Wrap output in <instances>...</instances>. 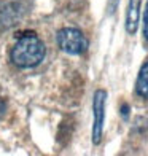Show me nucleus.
<instances>
[{"label":"nucleus","instance_id":"nucleus-8","mask_svg":"<svg viewBox=\"0 0 148 156\" xmlns=\"http://www.w3.org/2000/svg\"><path fill=\"white\" fill-rule=\"evenodd\" d=\"M129 105L128 104H123V107H121V116L124 118V119H128L129 118Z\"/></svg>","mask_w":148,"mask_h":156},{"label":"nucleus","instance_id":"nucleus-3","mask_svg":"<svg viewBox=\"0 0 148 156\" xmlns=\"http://www.w3.org/2000/svg\"><path fill=\"white\" fill-rule=\"evenodd\" d=\"M105 104H107V91L97 89L94 93L93 101V144L99 145L104 134V123H105Z\"/></svg>","mask_w":148,"mask_h":156},{"label":"nucleus","instance_id":"nucleus-5","mask_svg":"<svg viewBox=\"0 0 148 156\" xmlns=\"http://www.w3.org/2000/svg\"><path fill=\"white\" fill-rule=\"evenodd\" d=\"M136 93L139 97L148 99V61H145L139 70V76L136 81Z\"/></svg>","mask_w":148,"mask_h":156},{"label":"nucleus","instance_id":"nucleus-7","mask_svg":"<svg viewBox=\"0 0 148 156\" xmlns=\"http://www.w3.org/2000/svg\"><path fill=\"white\" fill-rule=\"evenodd\" d=\"M118 2H119V0H108V11H110V15H113V13H115L116 6H118Z\"/></svg>","mask_w":148,"mask_h":156},{"label":"nucleus","instance_id":"nucleus-6","mask_svg":"<svg viewBox=\"0 0 148 156\" xmlns=\"http://www.w3.org/2000/svg\"><path fill=\"white\" fill-rule=\"evenodd\" d=\"M143 38L148 43V2L145 6V13H143Z\"/></svg>","mask_w":148,"mask_h":156},{"label":"nucleus","instance_id":"nucleus-2","mask_svg":"<svg viewBox=\"0 0 148 156\" xmlns=\"http://www.w3.org/2000/svg\"><path fill=\"white\" fill-rule=\"evenodd\" d=\"M58 46L67 54L78 56L86 53V49L89 46L88 38L84 37V34L75 27H64L58 32Z\"/></svg>","mask_w":148,"mask_h":156},{"label":"nucleus","instance_id":"nucleus-1","mask_svg":"<svg viewBox=\"0 0 148 156\" xmlns=\"http://www.w3.org/2000/svg\"><path fill=\"white\" fill-rule=\"evenodd\" d=\"M46 48L37 34L27 32L24 35H19L18 41L11 48V61L19 69H32L37 67L45 59Z\"/></svg>","mask_w":148,"mask_h":156},{"label":"nucleus","instance_id":"nucleus-4","mask_svg":"<svg viewBox=\"0 0 148 156\" xmlns=\"http://www.w3.org/2000/svg\"><path fill=\"white\" fill-rule=\"evenodd\" d=\"M140 5H142V0H129V3H128L124 27L129 35H134L137 32L139 19H140Z\"/></svg>","mask_w":148,"mask_h":156}]
</instances>
